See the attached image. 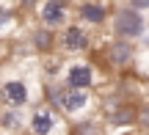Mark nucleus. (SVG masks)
Masks as SVG:
<instances>
[{
	"label": "nucleus",
	"mask_w": 149,
	"mask_h": 135,
	"mask_svg": "<svg viewBox=\"0 0 149 135\" xmlns=\"http://www.w3.org/2000/svg\"><path fill=\"white\" fill-rule=\"evenodd\" d=\"M58 80L69 91H94L100 83V69L88 58H72V61H64Z\"/></svg>",
	"instance_id": "f03ea898"
},
{
	"label": "nucleus",
	"mask_w": 149,
	"mask_h": 135,
	"mask_svg": "<svg viewBox=\"0 0 149 135\" xmlns=\"http://www.w3.org/2000/svg\"><path fill=\"white\" fill-rule=\"evenodd\" d=\"M69 135H105V127L100 119L86 116V119H77L69 124Z\"/></svg>",
	"instance_id": "ddd939ff"
},
{
	"label": "nucleus",
	"mask_w": 149,
	"mask_h": 135,
	"mask_svg": "<svg viewBox=\"0 0 149 135\" xmlns=\"http://www.w3.org/2000/svg\"><path fill=\"white\" fill-rule=\"evenodd\" d=\"M127 8L135 14H146L149 11V0H127Z\"/></svg>",
	"instance_id": "4468645a"
},
{
	"label": "nucleus",
	"mask_w": 149,
	"mask_h": 135,
	"mask_svg": "<svg viewBox=\"0 0 149 135\" xmlns=\"http://www.w3.org/2000/svg\"><path fill=\"white\" fill-rule=\"evenodd\" d=\"M135 47L133 42H122V39H108V44L102 47V58H105L108 69H116V72H130L135 64Z\"/></svg>",
	"instance_id": "1a4fd4ad"
},
{
	"label": "nucleus",
	"mask_w": 149,
	"mask_h": 135,
	"mask_svg": "<svg viewBox=\"0 0 149 135\" xmlns=\"http://www.w3.org/2000/svg\"><path fill=\"white\" fill-rule=\"evenodd\" d=\"M28 113L17 108H0V135H25Z\"/></svg>",
	"instance_id": "9d476101"
},
{
	"label": "nucleus",
	"mask_w": 149,
	"mask_h": 135,
	"mask_svg": "<svg viewBox=\"0 0 149 135\" xmlns=\"http://www.w3.org/2000/svg\"><path fill=\"white\" fill-rule=\"evenodd\" d=\"M94 102H97L94 91H69V88H66L64 97H61V105H58V116L66 124H72V121H77V119H86Z\"/></svg>",
	"instance_id": "6e6552de"
},
{
	"label": "nucleus",
	"mask_w": 149,
	"mask_h": 135,
	"mask_svg": "<svg viewBox=\"0 0 149 135\" xmlns=\"http://www.w3.org/2000/svg\"><path fill=\"white\" fill-rule=\"evenodd\" d=\"M19 28V11L14 3H0V39H8Z\"/></svg>",
	"instance_id": "f8f14e48"
},
{
	"label": "nucleus",
	"mask_w": 149,
	"mask_h": 135,
	"mask_svg": "<svg viewBox=\"0 0 149 135\" xmlns=\"http://www.w3.org/2000/svg\"><path fill=\"white\" fill-rule=\"evenodd\" d=\"M36 17H39V28L58 33L66 22H72V3H58V0H42L36 3Z\"/></svg>",
	"instance_id": "0eeeda50"
},
{
	"label": "nucleus",
	"mask_w": 149,
	"mask_h": 135,
	"mask_svg": "<svg viewBox=\"0 0 149 135\" xmlns=\"http://www.w3.org/2000/svg\"><path fill=\"white\" fill-rule=\"evenodd\" d=\"M108 28H111V39H122V42H133V44L149 36L146 33V17L130 11L127 3H111Z\"/></svg>",
	"instance_id": "f257e3e1"
},
{
	"label": "nucleus",
	"mask_w": 149,
	"mask_h": 135,
	"mask_svg": "<svg viewBox=\"0 0 149 135\" xmlns=\"http://www.w3.org/2000/svg\"><path fill=\"white\" fill-rule=\"evenodd\" d=\"M91 47H94V33H88L74 19L66 22V25L55 33V53H61V55L77 58V55H86Z\"/></svg>",
	"instance_id": "7ed1b4c3"
},
{
	"label": "nucleus",
	"mask_w": 149,
	"mask_h": 135,
	"mask_svg": "<svg viewBox=\"0 0 149 135\" xmlns=\"http://www.w3.org/2000/svg\"><path fill=\"white\" fill-rule=\"evenodd\" d=\"M25 135H69V124H66L55 110L44 108V105H36V108L28 113Z\"/></svg>",
	"instance_id": "20e7f679"
},
{
	"label": "nucleus",
	"mask_w": 149,
	"mask_h": 135,
	"mask_svg": "<svg viewBox=\"0 0 149 135\" xmlns=\"http://www.w3.org/2000/svg\"><path fill=\"white\" fill-rule=\"evenodd\" d=\"M28 47L39 55H55V33L36 25L31 30V36H28Z\"/></svg>",
	"instance_id": "9b49d317"
},
{
	"label": "nucleus",
	"mask_w": 149,
	"mask_h": 135,
	"mask_svg": "<svg viewBox=\"0 0 149 135\" xmlns=\"http://www.w3.org/2000/svg\"><path fill=\"white\" fill-rule=\"evenodd\" d=\"M31 88H33L31 80L22 77V75H11V77H6V80H0V105H3V108L25 110V105L36 102V97H33Z\"/></svg>",
	"instance_id": "39448f33"
},
{
	"label": "nucleus",
	"mask_w": 149,
	"mask_h": 135,
	"mask_svg": "<svg viewBox=\"0 0 149 135\" xmlns=\"http://www.w3.org/2000/svg\"><path fill=\"white\" fill-rule=\"evenodd\" d=\"M111 17V3H100V0H83V3H72V19L83 25L86 30H100L108 25Z\"/></svg>",
	"instance_id": "423d86ee"
}]
</instances>
